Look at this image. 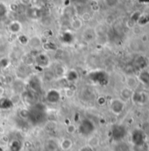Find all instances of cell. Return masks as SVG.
I'll use <instances>...</instances> for the list:
<instances>
[{"instance_id":"cell-6","label":"cell","mask_w":149,"mask_h":151,"mask_svg":"<svg viewBox=\"0 0 149 151\" xmlns=\"http://www.w3.org/2000/svg\"><path fill=\"white\" fill-rule=\"evenodd\" d=\"M132 93H133V91L131 90L130 88H128L127 86L126 87H124L121 91H120V96H121V98L122 100H129L132 98Z\"/></svg>"},{"instance_id":"cell-2","label":"cell","mask_w":149,"mask_h":151,"mask_svg":"<svg viewBox=\"0 0 149 151\" xmlns=\"http://www.w3.org/2000/svg\"><path fill=\"white\" fill-rule=\"evenodd\" d=\"M131 99L136 105H145L148 100V95L141 91H134Z\"/></svg>"},{"instance_id":"cell-10","label":"cell","mask_w":149,"mask_h":151,"mask_svg":"<svg viewBox=\"0 0 149 151\" xmlns=\"http://www.w3.org/2000/svg\"><path fill=\"white\" fill-rule=\"evenodd\" d=\"M132 148H133V151H149V146L146 142L133 145Z\"/></svg>"},{"instance_id":"cell-12","label":"cell","mask_w":149,"mask_h":151,"mask_svg":"<svg viewBox=\"0 0 149 151\" xmlns=\"http://www.w3.org/2000/svg\"><path fill=\"white\" fill-rule=\"evenodd\" d=\"M98 143H99L98 139L97 137H93L89 140V145L88 146H90V147H97L98 145Z\"/></svg>"},{"instance_id":"cell-5","label":"cell","mask_w":149,"mask_h":151,"mask_svg":"<svg viewBox=\"0 0 149 151\" xmlns=\"http://www.w3.org/2000/svg\"><path fill=\"white\" fill-rule=\"evenodd\" d=\"M137 78H138L139 82H141L143 84L149 86V71L148 70L141 71Z\"/></svg>"},{"instance_id":"cell-17","label":"cell","mask_w":149,"mask_h":151,"mask_svg":"<svg viewBox=\"0 0 149 151\" xmlns=\"http://www.w3.org/2000/svg\"><path fill=\"white\" fill-rule=\"evenodd\" d=\"M30 1H31V0H21V3H23L25 5H27V4L30 3Z\"/></svg>"},{"instance_id":"cell-14","label":"cell","mask_w":149,"mask_h":151,"mask_svg":"<svg viewBox=\"0 0 149 151\" xmlns=\"http://www.w3.org/2000/svg\"><path fill=\"white\" fill-rule=\"evenodd\" d=\"M6 12H7L6 6L4 4H1V3H0V17H2V16L6 15Z\"/></svg>"},{"instance_id":"cell-9","label":"cell","mask_w":149,"mask_h":151,"mask_svg":"<svg viewBox=\"0 0 149 151\" xmlns=\"http://www.w3.org/2000/svg\"><path fill=\"white\" fill-rule=\"evenodd\" d=\"M73 146V142L70 139H64L62 142H61V147L62 150L64 151H67V150H69Z\"/></svg>"},{"instance_id":"cell-11","label":"cell","mask_w":149,"mask_h":151,"mask_svg":"<svg viewBox=\"0 0 149 151\" xmlns=\"http://www.w3.org/2000/svg\"><path fill=\"white\" fill-rule=\"evenodd\" d=\"M82 21L79 20V19H76V20H74L71 23V27L75 29V30H78L82 27Z\"/></svg>"},{"instance_id":"cell-18","label":"cell","mask_w":149,"mask_h":151,"mask_svg":"<svg viewBox=\"0 0 149 151\" xmlns=\"http://www.w3.org/2000/svg\"><path fill=\"white\" fill-rule=\"evenodd\" d=\"M148 66V71H149V65H147Z\"/></svg>"},{"instance_id":"cell-4","label":"cell","mask_w":149,"mask_h":151,"mask_svg":"<svg viewBox=\"0 0 149 151\" xmlns=\"http://www.w3.org/2000/svg\"><path fill=\"white\" fill-rule=\"evenodd\" d=\"M143 132L140 130H136L133 132L132 133V140H133V145H137V144H140L145 142V140H143Z\"/></svg>"},{"instance_id":"cell-3","label":"cell","mask_w":149,"mask_h":151,"mask_svg":"<svg viewBox=\"0 0 149 151\" xmlns=\"http://www.w3.org/2000/svg\"><path fill=\"white\" fill-rule=\"evenodd\" d=\"M139 80L137 77L132 76V75H129L127 76L126 77V84H127V87L130 88L131 90H132L133 91L137 90L138 86H139Z\"/></svg>"},{"instance_id":"cell-15","label":"cell","mask_w":149,"mask_h":151,"mask_svg":"<svg viewBox=\"0 0 149 151\" xmlns=\"http://www.w3.org/2000/svg\"><path fill=\"white\" fill-rule=\"evenodd\" d=\"M76 127L75 125H73V124L68 125V126H67V132L69 133H74L76 132Z\"/></svg>"},{"instance_id":"cell-7","label":"cell","mask_w":149,"mask_h":151,"mask_svg":"<svg viewBox=\"0 0 149 151\" xmlns=\"http://www.w3.org/2000/svg\"><path fill=\"white\" fill-rule=\"evenodd\" d=\"M9 30L12 33L17 34L19 32H20L21 30V24L19 21H13L10 25H9Z\"/></svg>"},{"instance_id":"cell-13","label":"cell","mask_w":149,"mask_h":151,"mask_svg":"<svg viewBox=\"0 0 149 151\" xmlns=\"http://www.w3.org/2000/svg\"><path fill=\"white\" fill-rule=\"evenodd\" d=\"M104 3L109 7H114L118 5V0H104Z\"/></svg>"},{"instance_id":"cell-1","label":"cell","mask_w":149,"mask_h":151,"mask_svg":"<svg viewBox=\"0 0 149 151\" xmlns=\"http://www.w3.org/2000/svg\"><path fill=\"white\" fill-rule=\"evenodd\" d=\"M125 102L124 100H122L121 98H113L111 101V104H110V108H111V111L116 114V115H118L120 114L124 109H125Z\"/></svg>"},{"instance_id":"cell-16","label":"cell","mask_w":149,"mask_h":151,"mask_svg":"<svg viewBox=\"0 0 149 151\" xmlns=\"http://www.w3.org/2000/svg\"><path fill=\"white\" fill-rule=\"evenodd\" d=\"M97 102H98V104H99L100 105H104L105 104L106 100H105V98H104V97H101V98H98Z\"/></svg>"},{"instance_id":"cell-8","label":"cell","mask_w":149,"mask_h":151,"mask_svg":"<svg viewBox=\"0 0 149 151\" xmlns=\"http://www.w3.org/2000/svg\"><path fill=\"white\" fill-rule=\"evenodd\" d=\"M59 98H60V94L55 91H50L48 94V100L52 103L57 102Z\"/></svg>"}]
</instances>
